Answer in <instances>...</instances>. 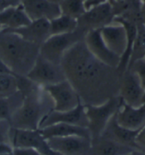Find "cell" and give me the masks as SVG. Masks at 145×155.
Listing matches in <instances>:
<instances>
[{
  "mask_svg": "<svg viewBox=\"0 0 145 155\" xmlns=\"http://www.w3.org/2000/svg\"><path fill=\"white\" fill-rule=\"evenodd\" d=\"M50 149L62 155H89L91 139L72 135L46 140Z\"/></svg>",
  "mask_w": 145,
  "mask_h": 155,
  "instance_id": "obj_8",
  "label": "cell"
},
{
  "mask_svg": "<svg viewBox=\"0 0 145 155\" xmlns=\"http://www.w3.org/2000/svg\"><path fill=\"white\" fill-rule=\"evenodd\" d=\"M17 77L11 74H0V98L9 97L18 91Z\"/></svg>",
  "mask_w": 145,
  "mask_h": 155,
  "instance_id": "obj_26",
  "label": "cell"
},
{
  "mask_svg": "<svg viewBox=\"0 0 145 155\" xmlns=\"http://www.w3.org/2000/svg\"><path fill=\"white\" fill-rule=\"evenodd\" d=\"M127 69L132 71L137 76L142 87L145 89V58L134 61L128 67L127 70Z\"/></svg>",
  "mask_w": 145,
  "mask_h": 155,
  "instance_id": "obj_27",
  "label": "cell"
},
{
  "mask_svg": "<svg viewBox=\"0 0 145 155\" xmlns=\"http://www.w3.org/2000/svg\"><path fill=\"white\" fill-rule=\"evenodd\" d=\"M86 33L78 27L71 33L51 35L40 46V55L52 63L60 64L67 50L84 39Z\"/></svg>",
  "mask_w": 145,
  "mask_h": 155,
  "instance_id": "obj_4",
  "label": "cell"
},
{
  "mask_svg": "<svg viewBox=\"0 0 145 155\" xmlns=\"http://www.w3.org/2000/svg\"><path fill=\"white\" fill-rule=\"evenodd\" d=\"M140 130H132L120 126L117 123L114 116L109 121L106 128L100 136H103L117 143L130 147L135 150H142L136 142L137 137Z\"/></svg>",
  "mask_w": 145,
  "mask_h": 155,
  "instance_id": "obj_18",
  "label": "cell"
},
{
  "mask_svg": "<svg viewBox=\"0 0 145 155\" xmlns=\"http://www.w3.org/2000/svg\"><path fill=\"white\" fill-rule=\"evenodd\" d=\"M100 32L107 47L121 58L127 47V34L123 25L113 22L100 28Z\"/></svg>",
  "mask_w": 145,
  "mask_h": 155,
  "instance_id": "obj_13",
  "label": "cell"
},
{
  "mask_svg": "<svg viewBox=\"0 0 145 155\" xmlns=\"http://www.w3.org/2000/svg\"><path fill=\"white\" fill-rule=\"evenodd\" d=\"M38 130L45 140L51 137H67L72 135L81 136L91 139V133L88 127L67 123H56Z\"/></svg>",
  "mask_w": 145,
  "mask_h": 155,
  "instance_id": "obj_20",
  "label": "cell"
},
{
  "mask_svg": "<svg viewBox=\"0 0 145 155\" xmlns=\"http://www.w3.org/2000/svg\"><path fill=\"white\" fill-rule=\"evenodd\" d=\"M41 153H42L44 155H62L60 154V153L55 152V151L52 150V149H50L49 146H48V144L41 151Z\"/></svg>",
  "mask_w": 145,
  "mask_h": 155,
  "instance_id": "obj_32",
  "label": "cell"
},
{
  "mask_svg": "<svg viewBox=\"0 0 145 155\" xmlns=\"http://www.w3.org/2000/svg\"><path fill=\"white\" fill-rule=\"evenodd\" d=\"M43 87L53 101L54 110L56 111L70 110L81 104L78 94L67 79Z\"/></svg>",
  "mask_w": 145,
  "mask_h": 155,
  "instance_id": "obj_7",
  "label": "cell"
},
{
  "mask_svg": "<svg viewBox=\"0 0 145 155\" xmlns=\"http://www.w3.org/2000/svg\"><path fill=\"white\" fill-rule=\"evenodd\" d=\"M113 15L109 2L88 10L79 18L78 27L86 32L100 29L113 22Z\"/></svg>",
  "mask_w": 145,
  "mask_h": 155,
  "instance_id": "obj_10",
  "label": "cell"
},
{
  "mask_svg": "<svg viewBox=\"0 0 145 155\" xmlns=\"http://www.w3.org/2000/svg\"><path fill=\"white\" fill-rule=\"evenodd\" d=\"M84 41L87 48L94 57L109 66L117 68L120 58L113 53L107 47L101 35L100 29L88 31Z\"/></svg>",
  "mask_w": 145,
  "mask_h": 155,
  "instance_id": "obj_11",
  "label": "cell"
},
{
  "mask_svg": "<svg viewBox=\"0 0 145 155\" xmlns=\"http://www.w3.org/2000/svg\"><path fill=\"white\" fill-rule=\"evenodd\" d=\"M14 155H44L34 149H14Z\"/></svg>",
  "mask_w": 145,
  "mask_h": 155,
  "instance_id": "obj_30",
  "label": "cell"
},
{
  "mask_svg": "<svg viewBox=\"0 0 145 155\" xmlns=\"http://www.w3.org/2000/svg\"><path fill=\"white\" fill-rule=\"evenodd\" d=\"M123 1V0H108L109 2H117Z\"/></svg>",
  "mask_w": 145,
  "mask_h": 155,
  "instance_id": "obj_37",
  "label": "cell"
},
{
  "mask_svg": "<svg viewBox=\"0 0 145 155\" xmlns=\"http://www.w3.org/2000/svg\"><path fill=\"white\" fill-rule=\"evenodd\" d=\"M61 14L78 19L86 12L84 0H62L59 4Z\"/></svg>",
  "mask_w": 145,
  "mask_h": 155,
  "instance_id": "obj_25",
  "label": "cell"
},
{
  "mask_svg": "<svg viewBox=\"0 0 145 155\" xmlns=\"http://www.w3.org/2000/svg\"><path fill=\"white\" fill-rule=\"evenodd\" d=\"M26 77L41 87L54 84L66 80L60 64L52 63L40 55Z\"/></svg>",
  "mask_w": 145,
  "mask_h": 155,
  "instance_id": "obj_6",
  "label": "cell"
},
{
  "mask_svg": "<svg viewBox=\"0 0 145 155\" xmlns=\"http://www.w3.org/2000/svg\"><path fill=\"white\" fill-rule=\"evenodd\" d=\"M140 18L142 24L145 25V2H142V5H141Z\"/></svg>",
  "mask_w": 145,
  "mask_h": 155,
  "instance_id": "obj_33",
  "label": "cell"
},
{
  "mask_svg": "<svg viewBox=\"0 0 145 155\" xmlns=\"http://www.w3.org/2000/svg\"><path fill=\"white\" fill-rule=\"evenodd\" d=\"M117 124L132 130H140L145 126V104L132 107L123 101L115 115Z\"/></svg>",
  "mask_w": 145,
  "mask_h": 155,
  "instance_id": "obj_15",
  "label": "cell"
},
{
  "mask_svg": "<svg viewBox=\"0 0 145 155\" xmlns=\"http://www.w3.org/2000/svg\"><path fill=\"white\" fill-rule=\"evenodd\" d=\"M49 1L52 2H54V3H57V4H60L61 2L62 1V0H49Z\"/></svg>",
  "mask_w": 145,
  "mask_h": 155,
  "instance_id": "obj_35",
  "label": "cell"
},
{
  "mask_svg": "<svg viewBox=\"0 0 145 155\" xmlns=\"http://www.w3.org/2000/svg\"><path fill=\"white\" fill-rule=\"evenodd\" d=\"M127 155H145V152H143L142 150H135L132 151V152H130V154H128Z\"/></svg>",
  "mask_w": 145,
  "mask_h": 155,
  "instance_id": "obj_34",
  "label": "cell"
},
{
  "mask_svg": "<svg viewBox=\"0 0 145 155\" xmlns=\"http://www.w3.org/2000/svg\"><path fill=\"white\" fill-rule=\"evenodd\" d=\"M22 5L31 21H51L61 15L59 4L49 0H22Z\"/></svg>",
  "mask_w": 145,
  "mask_h": 155,
  "instance_id": "obj_14",
  "label": "cell"
},
{
  "mask_svg": "<svg viewBox=\"0 0 145 155\" xmlns=\"http://www.w3.org/2000/svg\"><path fill=\"white\" fill-rule=\"evenodd\" d=\"M2 31V27H1V25H0V32H1Z\"/></svg>",
  "mask_w": 145,
  "mask_h": 155,
  "instance_id": "obj_38",
  "label": "cell"
},
{
  "mask_svg": "<svg viewBox=\"0 0 145 155\" xmlns=\"http://www.w3.org/2000/svg\"><path fill=\"white\" fill-rule=\"evenodd\" d=\"M22 3V0H0V13L11 7H17Z\"/></svg>",
  "mask_w": 145,
  "mask_h": 155,
  "instance_id": "obj_29",
  "label": "cell"
},
{
  "mask_svg": "<svg viewBox=\"0 0 145 155\" xmlns=\"http://www.w3.org/2000/svg\"><path fill=\"white\" fill-rule=\"evenodd\" d=\"M11 131L12 125L9 121L7 120H0V144H12Z\"/></svg>",
  "mask_w": 145,
  "mask_h": 155,
  "instance_id": "obj_28",
  "label": "cell"
},
{
  "mask_svg": "<svg viewBox=\"0 0 145 155\" xmlns=\"http://www.w3.org/2000/svg\"><path fill=\"white\" fill-rule=\"evenodd\" d=\"M32 21L27 15L22 3L0 13V25L2 30H14L26 26Z\"/></svg>",
  "mask_w": 145,
  "mask_h": 155,
  "instance_id": "obj_21",
  "label": "cell"
},
{
  "mask_svg": "<svg viewBox=\"0 0 145 155\" xmlns=\"http://www.w3.org/2000/svg\"><path fill=\"white\" fill-rule=\"evenodd\" d=\"M51 35L71 33L78 28V21L70 16L61 14L50 21Z\"/></svg>",
  "mask_w": 145,
  "mask_h": 155,
  "instance_id": "obj_22",
  "label": "cell"
},
{
  "mask_svg": "<svg viewBox=\"0 0 145 155\" xmlns=\"http://www.w3.org/2000/svg\"><path fill=\"white\" fill-rule=\"evenodd\" d=\"M56 123H67L79 126L88 127V119L85 112V106L80 104L74 109L67 111L52 110L42 120L39 129L48 127Z\"/></svg>",
  "mask_w": 145,
  "mask_h": 155,
  "instance_id": "obj_12",
  "label": "cell"
},
{
  "mask_svg": "<svg viewBox=\"0 0 145 155\" xmlns=\"http://www.w3.org/2000/svg\"><path fill=\"white\" fill-rule=\"evenodd\" d=\"M40 55V46L10 31L0 32V59L16 76L26 77Z\"/></svg>",
  "mask_w": 145,
  "mask_h": 155,
  "instance_id": "obj_2",
  "label": "cell"
},
{
  "mask_svg": "<svg viewBox=\"0 0 145 155\" xmlns=\"http://www.w3.org/2000/svg\"><path fill=\"white\" fill-rule=\"evenodd\" d=\"M11 141L14 149H34L40 152L48 144L39 130L16 129L12 127Z\"/></svg>",
  "mask_w": 145,
  "mask_h": 155,
  "instance_id": "obj_16",
  "label": "cell"
},
{
  "mask_svg": "<svg viewBox=\"0 0 145 155\" xmlns=\"http://www.w3.org/2000/svg\"><path fill=\"white\" fill-rule=\"evenodd\" d=\"M2 31L15 33L24 39L39 46L51 36L50 21L45 19L32 21L27 26L14 30Z\"/></svg>",
  "mask_w": 145,
  "mask_h": 155,
  "instance_id": "obj_17",
  "label": "cell"
},
{
  "mask_svg": "<svg viewBox=\"0 0 145 155\" xmlns=\"http://www.w3.org/2000/svg\"><path fill=\"white\" fill-rule=\"evenodd\" d=\"M123 101L119 96L110 98L101 105H84L88 119V128L91 139L99 137L111 118L115 116Z\"/></svg>",
  "mask_w": 145,
  "mask_h": 155,
  "instance_id": "obj_5",
  "label": "cell"
},
{
  "mask_svg": "<svg viewBox=\"0 0 145 155\" xmlns=\"http://www.w3.org/2000/svg\"><path fill=\"white\" fill-rule=\"evenodd\" d=\"M53 110V101L41 86L24 96L21 105L12 114L9 123L14 128L38 130L43 118Z\"/></svg>",
  "mask_w": 145,
  "mask_h": 155,
  "instance_id": "obj_3",
  "label": "cell"
},
{
  "mask_svg": "<svg viewBox=\"0 0 145 155\" xmlns=\"http://www.w3.org/2000/svg\"><path fill=\"white\" fill-rule=\"evenodd\" d=\"M145 58V25H137V33L132 45L127 68L134 61Z\"/></svg>",
  "mask_w": 145,
  "mask_h": 155,
  "instance_id": "obj_24",
  "label": "cell"
},
{
  "mask_svg": "<svg viewBox=\"0 0 145 155\" xmlns=\"http://www.w3.org/2000/svg\"><path fill=\"white\" fill-rule=\"evenodd\" d=\"M134 150L135 149L99 136L91 139L89 155H127Z\"/></svg>",
  "mask_w": 145,
  "mask_h": 155,
  "instance_id": "obj_19",
  "label": "cell"
},
{
  "mask_svg": "<svg viewBox=\"0 0 145 155\" xmlns=\"http://www.w3.org/2000/svg\"><path fill=\"white\" fill-rule=\"evenodd\" d=\"M24 96L18 91L11 96L0 98V120H10L12 114L21 105Z\"/></svg>",
  "mask_w": 145,
  "mask_h": 155,
  "instance_id": "obj_23",
  "label": "cell"
},
{
  "mask_svg": "<svg viewBox=\"0 0 145 155\" xmlns=\"http://www.w3.org/2000/svg\"><path fill=\"white\" fill-rule=\"evenodd\" d=\"M142 104H145V89H144V94H143V97H142Z\"/></svg>",
  "mask_w": 145,
  "mask_h": 155,
  "instance_id": "obj_36",
  "label": "cell"
},
{
  "mask_svg": "<svg viewBox=\"0 0 145 155\" xmlns=\"http://www.w3.org/2000/svg\"><path fill=\"white\" fill-rule=\"evenodd\" d=\"M144 89L137 76L130 70H126L122 75L119 96L127 105L140 107L142 104Z\"/></svg>",
  "mask_w": 145,
  "mask_h": 155,
  "instance_id": "obj_9",
  "label": "cell"
},
{
  "mask_svg": "<svg viewBox=\"0 0 145 155\" xmlns=\"http://www.w3.org/2000/svg\"><path fill=\"white\" fill-rule=\"evenodd\" d=\"M84 2L85 1H89V0H84Z\"/></svg>",
  "mask_w": 145,
  "mask_h": 155,
  "instance_id": "obj_39",
  "label": "cell"
},
{
  "mask_svg": "<svg viewBox=\"0 0 145 155\" xmlns=\"http://www.w3.org/2000/svg\"><path fill=\"white\" fill-rule=\"evenodd\" d=\"M0 74H14L12 72V71L7 68V65L2 61V60L0 59ZM16 76V75H15ZM17 77V76H16Z\"/></svg>",
  "mask_w": 145,
  "mask_h": 155,
  "instance_id": "obj_31",
  "label": "cell"
},
{
  "mask_svg": "<svg viewBox=\"0 0 145 155\" xmlns=\"http://www.w3.org/2000/svg\"><path fill=\"white\" fill-rule=\"evenodd\" d=\"M60 65L84 105H101L119 96L123 74L94 57L84 40L67 50Z\"/></svg>",
  "mask_w": 145,
  "mask_h": 155,
  "instance_id": "obj_1",
  "label": "cell"
}]
</instances>
